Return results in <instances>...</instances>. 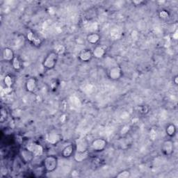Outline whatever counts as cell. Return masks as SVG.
Instances as JSON below:
<instances>
[{"mask_svg":"<svg viewBox=\"0 0 178 178\" xmlns=\"http://www.w3.org/2000/svg\"><path fill=\"white\" fill-rule=\"evenodd\" d=\"M100 40V36L95 33H92L87 36V40L91 44H95Z\"/></svg>","mask_w":178,"mask_h":178,"instance_id":"obj_13","label":"cell"},{"mask_svg":"<svg viewBox=\"0 0 178 178\" xmlns=\"http://www.w3.org/2000/svg\"><path fill=\"white\" fill-rule=\"evenodd\" d=\"M109 77H110L111 79L117 80L120 79V77H121L122 71H121V69L119 68V67L117 66L113 67L112 68H111L110 71H109Z\"/></svg>","mask_w":178,"mask_h":178,"instance_id":"obj_4","label":"cell"},{"mask_svg":"<svg viewBox=\"0 0 178 178\" xmlns=\"http://www.w3.org/2000/svg\"><path fill=\"white\" fill-rule=\"evenodd\" d=\"M4 84L6 86V87H11L12 84H13V81H12L11 77H10L9 75L5 77L4 78Z\"/></svg>","mask_w":178,"mask_h":178,"instance_id":"obj_21","label":"cell"},{"mask_svg":"<svg viewBox=\"0 0 178 178\" xmlns=\"http://www.w3.org/2000/svg\"><path fill=\"white\" fill-rule=\"evenodd\" d=\"M32 152H30L29 150H28L27 149V150H24L22 152V155L23 159L25 160L26 162H29V161L31 160L32 159ZM34 155V154H33Z\"/></svg>","mask_w":178,"mask_h":178,"instance_id":"obj_17","label":"cell"},{"mask_svg":"<svg viewBox=\"0 0 178 178\" xmlns=\"http://www.w3.org/2000/svg\"><path fill=\"white\" fill-rule=\"evenodd\" d=\"M79 175V172L77 170H73V172H72V176L73 177H77V176H78Z\"/></svg>","mask_w":178,"mask_h":178,"instance_id":"obj_29","label":"cell"},{"mask_svg":"<svg viewBox=\"0 0 178 178\" xmlns=\"http://www.w3.org/2000/svg\"><path fill=\"white\" fill-rule=\"evenodd\" d=\"M129 175H130V173L129 172V171L125 170V171H123V172H121L119 175H118L117 177H120V178H127L129 177Z\"/></svg>","mask_w":178,"mask_h":178,"instance_id":"obj_23","label":"cell"},{"mask_svg":"<svg viewBox=\"0 0 178 178\" xmlns=\"http://www.w3.org/2000/svg\"><path fill=\"white\" fill-rule=\"evenodd\" d=\"M107 142L104 139H96L92 143V148L97 151H102L105 148Z\"/></svg>","mask_w":178,"mask_h":178,"instance_id":"obj_6","label":"cell"},{"mask_svg":"<svg viewBox=\"0 0 178 178\" xmlns=\"http://www.w3.org/2000/svg\"><path fill=\"white\" fill-rule=\"evenodd\" d=\"M44 166L46 170L48 172H52L56 169L57 166V160L53 156L46 157L44 160Z\"/></svg>","mask_w":178,"mask_h":178,"instance_id":"obj_2","label":"cell"},{"mask_svg":"<svg viewBox=\"0 0 178 178\" xmlns=\"http://www.w3.org/2000/svg\"><path fill=\"white\" fill-rule=\"evenodd\" d=\"M111 36L114 39V40H117L120 37V33L118 29H113L111 31Z\"/></svg>","mask_w":178,"mask_h":178,"instance_id":"obj_20","label":"cell"},{"mask_svg":"<svg viewBox=\"0 0 178 178\" xmlns=\"http://www.w3.org/2000/svg\"><path fill=\"white\" fill-rule=\"evenodd\" d=\"M129 130V126L126 125V126L123 127L122 130H121V134H125L128 132Z\"/></svg>","mask_w":178,"mask_h":178,"instance_id":"obj_25","label":"cell"},{"mask_svg":"<svg viewBox=\"0 0 178 178\" xmlns=\"http://www.w3.org/2000/svg\"><path fill=\"white\" fill-rule=\"evenodd\" d=\"M8 118V112L6 109L4 107H1V117H0V122L1 123H4L6 120Z\"/></svg>","mask_w":178,"mask_h":178,"instance_id":"obj_18","label":"cell"},{"mask_svg":"<svg viewBox=\"0 0 178 178\" xmlns=\"http://www.w3.org/2000/svg\"><path fill=\"white\" fill-rule=\"evenodd\" d=\"M12 64H13V67L15 70L20 69V62L17 57H15L12 61Z\"/></svg>","mask_w":178,"mask_h":178,"instance_id":"obj_19","label":"cell"},{"mask_svg":"<svg viewBox=\"0 0 178 178\" xmlns=\"http://www.w3.org/2000/svg\"><path fill=\"white\" fill-rule=\"evenodd\" d=\"M73 152V146H72V145H69L63 149L62 152V155L64 157H69L72 155Z\"/></svg>","mask_w":178,"mask_h":178,"instance_id":"obj_16","label":"cell"},{"mask_svg":"<svg viewBox=\"0 0 178 178\" xmlns=\"http://www.w3.org/2000/svg\"><path fill=\"white\" fill-rule=\"evenodd\" d=\"M160 17H161V18H162L166 19V18H168V14L167 12H166V11H162V12H161V13H160Z\"/></svg>","mask_w":178,"mask_h":178,"instance_id":"obj_27","label":"cell"},{"mask_svg":"<svg viewBox=\"0 0 178 178\" xmlns=\"http://www.w3.org/2000/svg\"><path fill=\"white\" fill-rule=\"evenodd\" d=\"M166 131L168 133V134L169 136H173L174 134L175 131V126L173 125H170L167 127Z\"/></svg>","mask_w":178,"mask_h":178,"instance_id":"obj_22","label":"cell"},{"mask_svg":"<svg viewBox=\"0 0 178 178\" xmlns=\"http://www.w3.org/2000/svg\"><path fill=\"white\" fill-rule=\"evenodd\" d=\"M47 140L49 143H52V144H55L60 141V136L57 134H48L47 135Z\"/></svg>","mask_w":178,"mask_h":178,"instance_id":"obj_10","label":"cell"},{"mask_svg":"<svg viewBox=\"0 0 178 178\" xmlns=\"http://www.w3.org/2000/svg\"><path fill=\"white\" fill-rule=\"evenodd\" d=\"M27 149L36 156H40L42 154V147L40 145H37L34 143H29L27 146Z\"/></svg>","mask_w":178,"mask_h":178,"instance_id":"obj_3","label":"cell"},{"mask_svg":"<svg viewBox=\"0 0 178 178\" xmlns=\"http://www.w3.org/2000/svg\"><path fill=\"white\" fill-rule=\"evenodd\" d=\"M156 136H157V132H156V131L154 129H152L151 130V131H150V137L152 140H155Z\"/></svg>","mask_w":178,"mask_h":178,"instance_id":"obj_26","label":"cell"},{"mask_svg":"<svg viewBox=\"0 0 178 178\" xmlns=\"http://www.w3.org/2000/svg\"><path fill=\"white\" fill-rule=\"evenodd\" d=\"M164 152L166 155H170L173 152V143L170 141H166L163 146Z\"/></svg>","mask_w":178,"mask_h":178,"instance_id":"obj_12","label":"cell"},{"mask_svg":"<svg viewBox=\"0 0 178 178\" xmlns=\"http://www.w3.org/2000/svg\"><path fill=\"white\" fill-rule=\"evenodd\" d=\"M56 53L57 54H63V52H65V47H63V45H58L57 47H56Z\"/></svg>","mask_w":178,"mask_h":178,"instance_id":"obj_24","label":"cell"},{"mask_svg":"<svg viewBox=\"0 0 178 178\" xmlns=\"http://www.w3.org/2000/svg\"><path fill=\"white\" fill-rule=\"evenodd\" d=\"M27 38H28L29 40L35 44V45H38V44L40 43V40L35 36V35H34L33 32H29L28 34H27Z\"/></svg>","mask_w":178,"mask_h":178,"instance_id":"obj_15","label":"cell"},{"mask_svg":"<svg viewBox=\"0 0 178 178\" xmlns=\"http://www.w3.org/2000/svg\"><path fill=\"white\" fill-rule=\"evenodd\" d=\"M88 157V152H77L75 155V159L77 162H82Z\"/></svg>","mask_w":178,"mask_h":178,"instance_id":"obj_14","label":"cell"},{"mask_svg":"<svg viewBox=\"0 0 178 178\" xmlns=\"http://www.w3.org/2000/svg\"><path fill=\"white\" fill-rule=\"evenodd\" d=\"M36 88V81L33 78L29 79L26 83V88L29 92H34Z\"/></svg>","mask_w":178,"mask_h":178,"instance_id":"obj_8","label":"cell"},{"mask_svg":"<svg viewBox=\"0 0 178 178\" xmlns=\"http://www.w3.org/2000/svg\"><path fill=\"white\" fill-rule=\"evenodd\" d=\"M92 57V53L90 51L86 50L82 51L79 54V59L81 60L82 61H88L89 60L91 59Z\"/></svg>","mask_w":178,"mask_h":178,"instance_id":"obj_11","label":"cell"},{"mask_svg":"<svg viewBox=\"0 0 178 178\" xmlns=\"http://www.w3.org/2000/svg\"><path fill=\"white\" fill-rule=\"evenodd\" d=\"M77 152H86L88 149V143L84 138H79L76 141Z\"/></svg>","mask_w":178,"mask_h":178,"instance_id":"obj_5","label":"cell"},{"mask_svg":"<svg viewBox=\"0 0 178 178\" xmlns=\"http://www.w3.org/2000/svg\"><path fill=\"white\" fill-rule=\"evenodd\" d=\"M57 61V54L56 52H52L47 55L44 60L43 66L47 69H52L55 66Z\"/></svg>","mask_w":178,"mask_h":178,"instance_id":"obj_1","label":"cell"},{"mask_svg":"<svg viewBox=\"0 0 178 178\" xmlns=\"http://www.w3.org/2000/svg\"><path fill=\"white\" fill-rule=\"evenodd\" d=\"M2 55L5 61H13V59L15 58L14 53H13V50H12L11 49L8 48V47H6V48H5L4 50H3Z\"/></svg>","mask_w":178,"mask_h":178,"instance_id":"obj_7","label":"cell"},{"mask_svg":"<svg viewBox=\"0 0 178 178\" xmlns=\"http://www.w3.org/2000/svg\"><path fill=\"white\" fill-rule=\"evenodd\" d=\"M105 54V49L103 48V47L102 46H97L94 49L93 54L97 59H100L102 56L104 55Z\"/></svg>","mask_w":178,"mask_h":178,"instance_id":"obj_9","label":"cell"},{"mask_svg":"<svg viewBox=\"0 0 178 178\" xmlns=\"http://www.w3.org/2000/svg\"><path fill=\"white\" fill-rule=\"evenodd\" d=\"M177 31H176L175 33V35L173 36V38L175 39H176L177 38Z\"/></svg>","mask_w":178,"mask_h":178,"instance_id":"obj_30","label":"cell"},{"mask_svg":"<svg viewBox=\"0 0 178 178\" xmlns=\"http://www.w3.org/2000/svg\"><path fill=\"white\" fill-rule=\"evenodd\" d=\"M11 91H12L11 87H6V88H5L4 89V93L6 94V95H8V94H9Z\"/></svg>","mask_w":178,"mask_h":178,"instance_id":"obj_28","label":"cell"}]
</instances>
